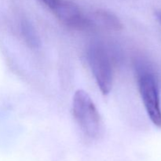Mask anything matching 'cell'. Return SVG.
Wrapping results in <instances>:
<instances>
[{"mask_svg":"<svg viewBox=\"0 0 161 161\" xmlns=\"http://www.w3.org/2000/svg\"><path fill=\"white\" fill-rule=\"evenodd\" d=\"M137 69L138 89L146 113L154 125L161 127V106L157 77L146 65H138Z\"/></svg>","mask_w":161,"mask_h":161,"instance_id":"obj_2","label":"cell"},{"mask_svg":"<svg viewBox=\"0 0 161 161\" xmlns=\"http://www.w3.org/2000/svg\"><path fill=\"white\" fill-rule=\"evenodd\" d=\"M64 25L76 30H86L94 23L86 17L80 8L69 0H39Z\"/></svg>","mask_w":161,"mask_h":161,"instance_id":"obj_4","label":"cell"},{"mask_svg":"<svg viewBox=\"0 0 161 161\" xmlns=\"http://www.w3.org/2000/svg\"><path fill=\"white\" fill-rule=\"evenodd\" d=\"M22 31L25 40L29 44V46L32 47H37L39 42L33 27L28 22H24L22 24Z\"/></svg>","mask_w":161,"mask_h":161,"instance_id":"obj_6","label":"cell"},{"mask_svg":"<svg viewBox=\"0 0 161 161\" xmlns=\"http://www.w3.org/2000/svg\"><path fill=\"white\" fill-rule=\"evenodd\" d=\"M88 60L99 89L103 94H108L113 86V68L103 45L97 42L91 44L88 50Z\"/></svg>","mask_w":161,"mask_h":161,"instance_id":"obj_3","label":"cell"},{"mask_svg":"<svg viewBox=\"0 0 161 161\" xmlns=\"http://www.w3.org/2000/svg\"><path fill=\"white\" fill-rule=\"evenodd\" d=\"M159 18H160V22H161V13L160 14V15H159Z\"/></svg>","mask_w":161,"mask_h":161,"instance_id":"obj_7","label":"cell"},{"mask_svg":"<svg viewBox=\"0 0 161 161\" xmlns=\"http://www.w3.org/2000/svg\"><path fill=\"white\" fill-rule=\"evenodd\" d=\"M97 14L98 18L102 21V23L106 25L109 28L116 30H119L122 28L119 19L111 13L106 12V11H98Z\"/></svg>","mask_w":161,"mask_h":161,"instance_id":"obj_5","label":"cell"},{"mask_svg":"<svg viewBox=\"0 0 161 161\" xmlns=\"http://www.w3.org/2000/svg\"><path fill=\"white\" fill-rule=\"evenodd\" d=\"M74 117L85 135L97 138L102 130L100 115L89 94L83 90L75 91L72 100Z\"/></svg>","mask_w":161,"mask_h":161,"instance_id":"obj_1","label":"cell"}]
</instances>
